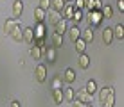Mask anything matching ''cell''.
<instances>
[{
  "label": "cell",
  "instance_id": "cell-1",
  "mask_svg": "<svg viewBox=\"0 0 124 107\" xmlns=\"http://www.w3.org/2000/svg\"><path fill=\"white\" fill-rule=\"evenodd\" d=\"M88 27H92V29H95V27H99V25L102 23V14H101V11H90L88 13Z\"/></svg>",
  "mask_w": 124,
  "mask_h": 107
},
{
  "label": "cell",
  "instance_id": "cell-2",
  "mask_svg": "<svg viewBox=\"0 0 124 107\" xmlns=\"http://www.w3.org/2000/svg\"><path fill=\"white\" fill-rule=\"evenodd\" d=\"M76 100H79L81 104H85V105H90L92 104V95L90 93H86V89H78V93H76Z\"/></svg>",
  "mask_w": 124,
  "mask_h": 107
},
{
  "label": "cell",
  "instance_id": "cell-3",
  "mask_svg": "<svg viewBox=\"0 0 124 107\" xmlns=\"http://www.w3.org/2000/svg\"><path fill=\"white\" fill-rule=\"evenodd\" d=\"M34 77H36L38 82H45V79H47V66H45V64H38V66H36Z\"/></svg>",
  "mask_w": 124,
  "mask_h": 107
},
{
  "label": "cell",
  "instance_id": "cell-4",
  "mask_svg": "<svg viewBox=\"0 0 124 107\" xmlns=\"http://www.w3.org/2000/svg\"><path fill=\"white\" fill-rule=\"evenodd\" d=\"M102 0H86L85 2V9H88V13L90 11H101L102 9Z\"/></svg>",
  "mask_w": 124,
  "mask_h": 107
},
{
  "label": "cell",
  "instance_id": "cell-5",
  "mask_svg": "<svg viewBox=\"0 0 124 107\" xmlns=\"http://www.w3.org/2000/svg\"><path fill=\"white\" fill-rule=\"evenodd\" d=\"M22 41L29 43V45H32V43H34V31H32V27H23V31H22Z\"/></svg>",
  "mask_w": 124,
  "mask_h": 107
},
{
  "label": "cell",
  "instance_id": "cell-6",
  "mask_svg": "<svg viewBox=\"0 0 124 107\" xmlns=\"http://www.w3.org/2000/svg\"><path fill=\"white\" fill-rule=\"evenodd\" d=\"M22 13H23V2L22 0H15L13 2V16H15V20H18Z\"/></svg>",
  "mask_w": 124,
  "mask_h": 107
},
{
  "label": "cell",
  "instance_id": "cell-7",
  "mask_svg": "<svg viewBox=\"0 0 124 107\" xmlns=\"http://www.w3.org/2000/svg\"><path fill=\"white\" fill-rule=\"evenodd\" d=\"M32 31H34V39H38V38H45L47 27H45V23H36L32 27Z\"/></svg>",
  "mask_w": 124,
  "mask_h": 107
},
{
  "label": "cell",
  "instance_id": "cell-8",
  "mask_svg": "<svg viewBox=\"0 0 124 107\" xmlns=\"http://www.w3.org/2000/svg\"><path fill=\"white\" fill-rule=\"evenodd\" d=\"M22 31H23V27H22V23L18 21V23L15 25V29L11 31V34H9V36H11L15 41H22Z\"/></svg>",
  "mask_w": 124,
  "mask_h": 107
},
{
  "label": "cell",
  "instance_id": "cell-9",
  "mask_svg": "<svg viewBox=\"0 0 124 107\" xmlns=\"http://www.w3.org/2000/svg\"><path fill=\"white\" fill-rule=\"evenodd\" d=\"M72 14H74V4H65V7H63V11H61V18L63 20H70L72 18Z\"/></svg>",
  "mask_w": 124,
  "mask_h": 107
},
{
  "label": "cell",
  "instance_id": "cell-10",
  "mask_svg": "<svg viewBox=\"0 0 124 107\" xmlns=\"http://www.w3.org/2000/svg\"><path fill=\"white\" fill-rule=\"evenodd\" d=\"M63 100H67V102H74L76 100V89L74 88H70V86H68V88H65L63 89Z\"/></svg>",
  "mask_w": 124,
  "mask_h": 107
},
{
  "label": "cell",
  "instance_id": "cell-11",
  "mask_svg": "<svg viewBox=\"0 0 124 107\" xmlns=\"http://www.w3.org/2000/svg\"><path fill=\"white\" fill-rule=\"evenodd\" d=\"M97 91H99V102H101V104H102V102L106 100V98H108V95H112V93H115L112 86H104L102 89H97Z\"/></svg>",
  "mask_w": 124,
  "mask_h": 107
},
{
  "label": "cell",
  "instance_id": "cell-12",
  "mask_svg": "<svg viewBox=\"0 0 124 107\" xmlns=\"http://www.w3.org/2000/svg\"><path fill=\"white\" fill-rule=\"evenodd\" d=\"M34 18H36V23H45L47 11H43L41 7H36V9H34Z\"/></svg>",
  "mask_w": 124,
  "mask_h": 107
},
{
  "label": "cell",
  "instance_id": "cell-13",
  "mask_svg": "<svg viewBox=\"0 0 124 107\" xmlns=\"http://www.w3.org/2000/svg\"><path fill=\"white\" fill-rule=\"evenodd\" d=\"M20 20H15V18H9V20H6V23H4V34L6 36H9L11 34V31L15 29V25L18 23Z\"/></svg>",
  "mask_w": 124,
  "mask_h": 107
},
{
  "label": "cell",
  "instance_id": "cell-14",
  "mask_svg": "<svg viewBox=\"0 0 124 107\" xmlns=\"http://www.w3.org/2000/svg\"><path fill=\"white\" fill-rule=\"evenodd\" d=\"M54 31H56V34H59V36H63L67 31H68V25H67V20H59L56 25H54Z\"/></svg>",
  "mask_w": 124,
  "mask_h": 107
},
{
  "label": "cell",
  "instance_id": "cell-15",
  "mask_svg": "<svg viewBox=\"0 0 124 107\" xmlns=\"http://www.w3.org/2000/svg\"><path fill=\"white\" fill-rule=\"evenodd\" d=\"M63 80H65L67 84H74L76 82V71L72 70V68H67L65 73H63Z\"/></svg>",
  "mask_w": 124,
  "mask_h": 107
},
{
  "label": "cell",
  "instance_id": "cell-16",
  "mask_svg": "<svg viewBox=\"0 0 124 107\" xmlns=\"http://www.w3.org/2000/svg\"><path fill=\"white\" fill-rule=\"evenodd\" d=\"M47 18H49V23H52V25H56L59 20H63L61 14H59V13H56V11H52V9L47 11Z\"/></svg>",
  "mask_w": 124,
  "mask_h": 107
},
{
  "label": "cell",
  "instance_id": "cell-17",
  "mask_svg": "<svg viewBox=\"0 0 124 107\" xmlns=\"http://www.w3.org/2000/svg\"><path fill=\"white\" fill-rule=\"evenodd\" d=\"M67 32H68V38H70V41H76V39H79V38H81V29L78 27V25L70 27Z\"/></svg>",
  "mask_w": 124,
  "mask_h": 107
},
{
  "label": "cell",
  "instance_id": "cell-18",
  "mask_svg": "<svg viewBox=\"0 0 124 107\" xmlns=\"http://www.w3.org/2000/svg\"><path fill=\"white\" fill-rule=\"evenodd\" d=\"M81 39H83L85 43L93 41V29L88 27V29H85V31H81Z\"/></svg>",
  "mask_w": 124,
  "mask_h": 107
},
{
  "label": "cell",
  "instance_id": "cell-19",
  "mask_svg": "<svg viewBox=\"0 0 124 107\" xmlns=\"http://www.w3.org/2000/svg\"><path fill=\"white\" fill-rule=\"evenodd\" d=\"M65 4H67L65 0H50V9L61 14V11H63V7H65Z\"/></svg>",
  "mask_w": 124,
  "mask_h": 107
},
{
  "label": "cell",
  "instance_id": "cell-20",
  "mask_svg": "<svg viewBox=\"0 0 124 107\" xmlns=\"http://www.w3.org/2000/svg\"><path fill=\"white\" fill-rule=\"evenodd\" d=\"M112 41H113V31L106 27L104 31H102V43H104V45H112Z\"/></svg>",
  "mask_w": 124,
  "mask_h": 107
},
{
  "label": "cell",
  "instance_id": "cell-21",
  "mask_svg": "<svg viewBox=\"0 0 124 107\" xmlns=\"http://www.w3.org/2000/svg\"><path fill=\"white\" fill-rule=\"evenodd\" d=\"M79 68L81 70H88V66H90V57H88L86 54H79Z\"/></svg>",
  "mask_w": 124,
  "mask_h": 107
},
{
  "label": "cell",
  "instance_id": "cell-22",
  "mask_svg": "<svg viewBox=\"0 0 124 107\" xmlns=\"http://www.w3.org/2000/svg\"><path fill=\"white\" fill-rule=\"evenodd\" d=\"M112 31H113V38H117L119 41L124 39V25L122 23H119L115 29H112Z\"/></svg>",
  "mask_w": 124,
  "mask_h": 107
},
{
  "label": "cell",
  "instance_id": "cell-23",
  "mask_svg": "<svg viewBox=\"0 0 124 107\" xmlns=\"http://www.w3.org/2000/svg\"><path fill=\"white\" fill-rule=\"evenodd\" d=\"M50 43H52V48H59V46L63 45V36H59V34L54 32L52 38H50Z\"/></svg>",
  "mask_w": 124,
  "mask_h": 107
},
{
  "label": "cell",
  "instance_id": "cell-24",
  "mask_svg": "<svg viewBox=\"0 0 124 107\" xmlns=\"http://www.w3.org/2000/svg\"><path fill=\"white\" fill-rule=\"evenodd\" d=\"M45 57H47V61H49V64L56 63V48L49 46V48H47V52H45Z\"/></svg>",
  "mask_w": 124,
  "mask_h": 107
},
{
  "label": "cell",
  "instance_id": "cell-25",
  "mask_svg": "<svg viewBox=\"0 0 124 107\" xmlns=\"http://www.w3.org/2000/svg\"><path fill=\"white\" fill-rule=\"evenodd\" d=\"M74 46H76V52H78V54H85V50H86V43L81 39V38L74 41Z\"/></svg>",
  "mask_w": 124,
  "mask_h": 107
},
{
  "label": "cell",
  "instance_id": "cell-26",
  "mask_svg": "<svg viewBox=\"0 0 124 107\" xmlns=\"http://www.w3.org/2000/svg\"><path fill=\"white\" fill-rule=\"evenodd\" d=\"M85 89H86V93H90V95L93 96V93H97V84H95V80L90 79L86 82V86H85Z\"/></svg>",
  "mask_w": 124,
  "mask_h": 107
},
{
  "label": "cell",
  "instance_id": "cell-27",
  "mask_svg": "<svg viewBox=\"0 0 124 107\" xmlns=\"http://www.w3.org/2000/svg\"><path fill=\"white\" fill-rule=\"evenodd\" d=\"M52 98L56 104H63V89H52Z\"/></svg>",
  "mask_w": 124,
  "mask_h": 107
},
{
  "label": "cell",
  "instance_id": "cell-28",
  "mask_svg": "<svg viewBox=\"0 0 124 107\" xmlns=\"http://www.w3.org/2000/svg\"><path fill=\"white\" fill-rule=\"evenodd\" d=\"M101 14H102V18H106V20H110L113 16V9L110 6H102V9H101Z\"/></svg>",
  "mask_w": 124,
  "mask_h": 107
},
{
  "label": "cell",
  "instance_id": "cell-29",
  "mask_svg": "<svg viewBox=\"0 0 124 107\" xmlns=\"http://www.w3.org/2000/svg\"><path fill=\"white\" fill-rule=\"evenodd\" d=\"M70 20H74L76 23L83 21V20H85V14H83V11H79V9H74V14H72V18H70Z\"/></svg>",
  "mask_w": 124,
  "mask_h": 107
},
{
  "label": "cell",
  "instance_id": "cell-30",
  "mask_svg": "<svg viewBox=\"0 0 124 107\" xmlns=\"http://www.w3.org/2000/svg\"><path fill=\"white\" fill-rule=\"evenodd\" d=\"M52 89H63V80H61L59 75H56L52 79Z\"/></svg>",
  "mask_w": 124,
  "mask_h": 107
},
{
  "label": "cell",
  "instance_id": "cell-31",
  "mask_svg": "<svg viewBox=\"0 0 124 107\" xmlns=\"http://www.w3.org/2000/svg\"><path fill=\"white\" fill-rule=\"evenodd\" d=\"M113 105H115V93L108 95V98L102 102V107H113Z\"/></svg>",
  "mask_w": 124,
  "mask_h": 107
},
{
  "label": "cell",
  "instance_id": "cell-32",
  "mask_svg": "<svg viewBox=\"0 0 124 107\" xmlns=\"http://www.w3.org/2000/svg\"><path fill=\"white\" fill-rule=\"evenodd\" d=\"M31 55L34 59H41L43 57V54H41V50L38 48V46H31Z\"/></svg>",
  "mask_w": 124,
  "mask_h": 107
},
{
  "label": "cell",
  "instance_id": "cell-33",
  "mask_svg": "<svg viewBox=\"0 0 124 107\" xmlns=\"http://www.w3.org/2000/svg\"><path fill=\"white\" fill-rule=\"evenodd\" d=\"M38 4H40L38 7H41L43 11H49V9H50V0H40Z\"/></svg>",
  "mask_w": 124,
  "mask_h": 107
},
{
  "label": "cell",
  "instance_id": "cell-34",
  "mask_svg": "<svg viewBox=\"0 0 124 107\" xmlns=\"http://www.w3.org/2000/svg\"><path fill=\"white\" fill-rule=\"evenodd\" d=\"M117 9L121 13H124V0H117Z\"/></svg>",
  "mask_w": 124,
  "mask_h": 107
},
{
  "label": "cell",
  "instance_id": "cell-35",
  "mask_svg": "<svg viewBox=\"0 0 124 107\" xmlns=\"http://www.w3.org/2000/svg\"><path fill=\"white\" fill-rule=\"evenodd\" d=\"M72 107H85V104H81L79 100H74L72 102Z\"/></svg>",
  "mask_w": 124,
  "mask_h": 107
},
{
  "label": "cell",
  "instance_id": "cell-36",
  "mask_svg": "<svg viewBox=\"0 0 124 107\" xmlns=\"http://www.w3.org/2000/svg\"><path fill=\"white\" fill-rule=\"evenodd\" d=\"M9 107H22V105H20V102H18V100H13Z\"/></svg>",
  "mask_w": 124,
  "mask_h": 107
},
{
  "label": "cell",
  "instance_id": "cell-37",
  "mask_svg": "<svg viewBox=\"0 0 124 107\" xmlns=\"http://www.w3.org/2000/svg\"><path fill=\"white\" fill-rule=\"evenodd\" d=\"M85 107H92V105H85Z\"/></svg>",
  "mask_w": 124,
  "mask_h": 107
},
{
  "label": "cell",
  "instance_id": "cell-38",
  "mask_svg": "<svg viewBox=\"0 0 124 107\" xmlns=\"http://www.w3.org/2000/svg\"><path fill=\"white\" fill-rule=\"evenodd\" d=\"M65 2H68V0H65Z\"/></svg>",
  "mask_w": 124,
  "mask_h": 107
}]
</instances>
